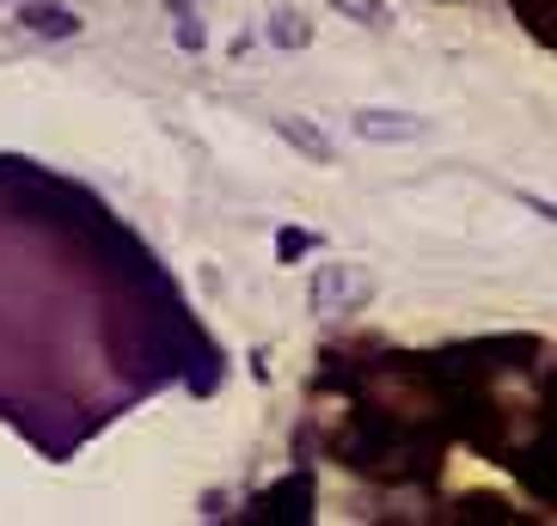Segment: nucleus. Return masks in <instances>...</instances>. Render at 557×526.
<instances>
[{"mask_svg": "<svg viewBox=\"0 0 557 526\" xmlns=\"http://www.w3.org/2000/svg\"><path fill=\"white\" fill-rule=\"evenodd\" d=\"M374 295V276L361 270V263H319V276H312V313L319 318H337V313H361Z\"/></svg>", "mask_w": 557, "mask_h": 526, "instance_id": "nucleus-1", "label": "nucleus"}, {"mask_svg": "<svg viewBox=\"0 0 557 526\" xmlns=\"http://www.w3.org/2000/svg\"><path fill=\"white\" fill-rule=\"evenodd\" d=\"M356 123L361 141H374V148H386V141H423L429 123L423 116H410V111H356L349 116Z\"/></svg>", "mask_w": 557, "mask_h": 526, "instance_id": "nucleus-2", "label": "nucleus"}, {"mask_svg": "<svg viewBox=\"0 0 557 526\" xmlns=\"http://www.w3.org/2000/svg\"><path fill=\"white\" fill-rule=\"evenodd\" d=\"M25 32L32 37H74L81 18L67 13L62 0H25Z\"/></svg>", "mask_w": 557, "mask_h": 526, "instance_id": "nucleus-3", "label": "nucleus"}, {"mask_svg": "<svg viewBox=\"0 0 557 526\" xmlns=\"http://www.w3.org/2000/svg\"><path fill=\"white\" fill-rule=\"evenodd\" d=\"M276 135L288 141V148H300V153H307L312 165H331V141H325L319 129H312L307 116H276Z\"/></svg>", "mask_w": 557, "mask_h": 526, "instance_id": "nucleus-4", "label": "nucleus"}, {"mask_svg": "<svg viewBox=\"0 0 557 526\" xmlns=\"http://www.w3.org/2000/svg\"><path fill=\"white\" fill-rule=\"evenodd\" d=\"M270 43H276V50H307L312 25L300 13H288V7H282V13H270Z\"/></svg>", "mask_w": 557, "mask_h": 526, "instance_id": "nucleus-5", "label": "nucleus"}, {"mask_svg": "<svg viewBox=\"0 0 557 526\" xmlns=\"http://www.w3.org/2000/svg\"><path fill=\"white\" fill-rule=\"evenodd\" d=\"M331 7H337V13H349L356 25H368V32H380V25H386V7H380V0H331Z\"/></svg>", "mask_w": 557, "mask_h": 526, "instance_id": "nucleus-6", "label": "nucleus"}, {"mask_svg": "<svg viewBox=\"0 0 557 526\" xmlns=\"http://www.w3.org/2000/svg\"><path fill=\"white\" fill-rule=\"evenodd\" d=\"M178 18V50H202V18H197V7H184V13H172Z\"/></svg>", "mask_w": 557, "mask_h": 526, "instance_id": "nucleus-7", "label": "nucleus"}, {"mask_svg": "<svg viewBox=\"0 0 557 526\" xmlns=\"http://www.w3.org/2000/svg\"><path fill=\"white\" fill-rule=\"evenodd\" d=\"M527 209H540L545 221H557V202H540V197H527Z\"/></svg>", "mask_w": 557, "mask_h": 526, "instance_id": "nucleus-8", "label": "nucleus"}]
</instances>
